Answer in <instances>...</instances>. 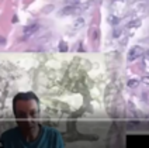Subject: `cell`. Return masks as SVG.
<instances>
[{
    "mask_svg": "<svg viewBox=\"0 0 149 148\" xmlns=\"http://www.w3.org/2000/svg\"><path fill=\"white\" fill-rule=\"evenodd\" d=\"M83 25V20H80V23H76V27H82Z\"/></svg>",
    "mask_w": 149,
    "mask_h": 148,
    "instance_id": "30bf717a",
    "label": "cell"
},
{
    "mask_svg": "<svg viewBox=\"0 0 149 148\" xmlns=\"http://www.w3.org/2000/svg\"><path fill=\"white\" fill-rule=\"evenodd\" d=\"M74 13H76V7H73V6L65 7L63 11H62V14H74Z\"/></svg>",
    "mask_w": 149,
    "mask_h": 148,
    "instance_id": "277c9868",
    "label": "cell"
},
{
    "mask_svg": "<svg viewBox=\"0 0 149 148\" xmlns=\"http://www.w3.org/2000/svg\"><path fill=\"white\" fill-rule=\"evenodd\" d=\"M70 1H72V3H76V1H79V0H70Z\"/></svg>",
    "mask_w": 149,
    "mask_h": 148,
    "instance_id": "7c38bea8",
    "label": "cell"
},
{
    "mask_svg": "<svg viewBox=\"0 0 149 148\" xmlns=\"http://www.w3.org/2000/svg\"><path fill=\"white\" fill-rule=\"evenodd\" d=\"M143 55V48L139 47V45H135L132 48L130 49V52H128V61H135V59H138V58Z\"/></svg>",
    "mask_w": 149,
    "mask_h": 148,
    "instance_id": "6da1fadb",
    "label": "cell"
},
{
    "mask_svg": "<svg viewBox=\"0 0 149 148\" xmlns=\"http://www.w3.org/2000/svg\"><path fill=\"white\" fill-rule=\"evenodd\" d=\"M139 25H141V21H139V20H132L131 23L127 24V27H128V28H134V27H139Z\"/></svg>",
    "mask_w": 149,
    "mask_h": 148,
    "instance_id": "5b68a950",
    "label": "cell"
},
{
    "mask_svg": "<svg viewBox=\"0 0 149 148\" xmlns=\"http://www.w3.org/2000/svg\"><path fill=\"white\" fill-rule=\"evenodd\" d=\"M37 30H38V24H37V23L30 24L28 27H25L24 28V38H28L30 35H33L34 33H37Z\"/></svg>",
    "mask_w": 149,
    "mask_h": 148,
    "instance_id": "7a4b0ae2",
    "label": "cell"
},
{
    "mask_svg": "<svg viewBox=\"0 0 149 148\" xmlns=\"http://www.w3.org/2000/svg\"><path fill=\"white\" fill-rule=\"evenodd\" d=\"M0 44H6V38L4 37H0Z\"/></svg>",
    "mask_w": 149,
    "mask_h": 148,
    "instance_id": "9c48e42d",
    "label": "cell"
},
{
    "mask_svg": "<svg viewBox=\"0 0 149 148\" xmlns=\"http://www.w3.org/2000/svg\"><path fill=\"white\" fill-rule=\"evenodd\" d=\"M143 82H145V83H148V85H149V76H146V78H143Z\"/></svg>",
    "mask_w": 149,
    "mask_h": 148,
    "instance_id": "8fae6325",
    "label": "cell"
},
{
    "mask_svg": "<svg viewBox=\"0 0 149 148\" xmlns=\"http://www.w3.org/2000/svg\"><path fill=\"white\" fill-rule=\"evenodd\" d=\"M138 81H135V79H132V81H128V86H130V88H136V86H138Z\"/></svg>",
    "mask_w": 149,
    "mask_h": 148,
    "instance_id": "8992f818",
    "label": "cell"
},
{
    "mask_svg": "<svg viewBox=\"0 0 149 148\" xmlns=\"http://www.w3.org/2000/svg\"><path fill=\"white\" fill-rule=\"evenodd\" d=\"M110 23H111V24H117V23H118V18H116V17H110Z\"/></svg>",
    "mask_w": 149,
    "mask_h": 148,
    "instance_id": "52a82bcc",
    "label": "cell"
},
{
    "mask_svg": "<svg viewBox=\"0 0 149 148\" xmlns=\"http://www.w3.org/2000/svg\"><path fill=\"white\" fill-rule=\"evenodd\" d=\"M148 55H149V52H148Z\"/></svg>",
    "mask_w": 149,
    "mask_h": 148,
    "instance_id": "4fadbf2b",
    "label": "cell"
},
{
    "mask_svg": "<svg viewBox=\"0 0 149 148\" xmlns=\"http://www.w3.org/2000/svg\"><path fill=\"white\" fill-rule=\"evenodd\" d=\"M59 49H61V51H66L68 47L65 45V44H63V42H62V44H61V47H59Z\"/></svg>",
    "mask_w": 149,
    "mask_h": 148,
    "instance_id": "ba28073f",
    "label": "cell"
},
{
    "mask_svg": "<svg viewBox=\"0 0 149 148\" xmlns=\"http://www.w3.org/2000/svg\"><path fill=\"white\" fill-rule=\"evenodd\" d=\"M89 38H90L91 41H97V38H99V28H97V27H91L90 28Z\"/></svg>",
    "mask_w": 149,
    "mask_h": 148,
    "instance_id": "3957f363",
    "label": "cell"
}]
</instances>
